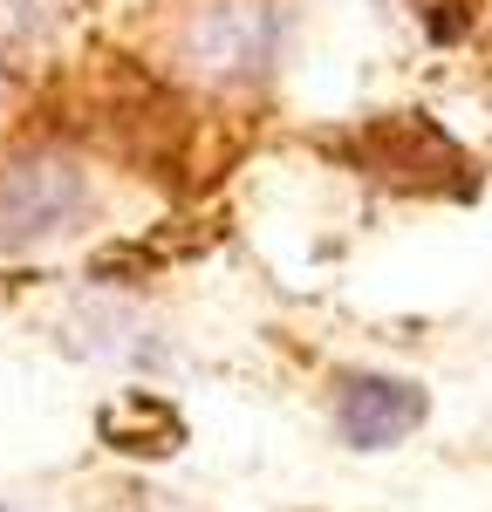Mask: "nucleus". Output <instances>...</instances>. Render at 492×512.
<instances>
[{
    "instance_id": "1",
    "label": "nucleus",
    "mask_w": 492,
    "mask_h": 512,
    "mask_svg": "<svg viewBox=\"0 0 492 512\" xmlns=\"http://www.w3.org/2000/svg\"><path fill=\"white\" fill-rule=\"evenodd\" d=\"M274 41H281V21H274L267 0H199L192 21H185V35H178V48H185L192 76L240 89V82L267 76Z\"/></svg>"
},
{
    "instance_id": "2",
    "label": "nucleus",
    "mask_w": 492,
    "mask_h": 512,
    "mask_svg": "<svg viewBox=\"0 0 492 512\" xmlns=\"http://www.w3.org/2000/svg\"><path fill=\"white\" fill-rule=\"evenodd\" d=\"M82 212H89V178L55 151L0 164V246L7 253H28L48 246L55 233H69Z\"/></svg>"
},
{
    "instance_id": "3",
    "label": "nucleus",
    "mask_w": 492,
    "mask_h": 512,
    "mask_svg": "<svg viewBox=\"0 0 492 512\" xmlns=\"http://www.w3.org/2000/svg\"><path fill=\"white\" fill-rule=\"evenodd\" d=\"M335 424L356 451H383V444H397L424 424V390L390 383V376H356L335 396Z\"/></svg>"
},
{
    "instance_id": "4",
    "label": "nucleus",
    "mask_w": 492,
    "mask_h": 512,
    "mask_svg": "<svg viewBox=\"0 0 492 512\" xmlns=\"http://www.w3.org/2000/svg\"><path fill=\"white\" fill-rule=\"evenodd\" d=\"M76 0H0V48L21 55V48H41L69 28Z\"/></svg>"
},
{
    "instance_id": "5",
    "label": "nucleus",
    "mask_w": 492,
    "mask_h": 512,
    "mask_svg": "<svg viewBox=\"0 0 492 512\" xmlns=\"http://www.w3.org/2000/svg\"><path fill=\"white\" fill-rule=\"evenodd\" d=\"M14 76H21V69H14V55H7V48H0V96H7V89H14Z\"/></svg>"
}]
</instances>
